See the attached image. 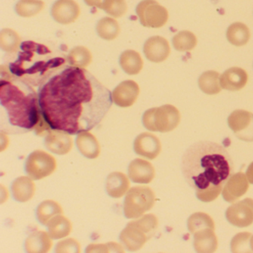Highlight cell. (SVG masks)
<instances>
[{
  "mask_svg": "<svg viewBox=\"0 0 253 253\" xmlns=\"http://www.w3.org/2000/svg\"><path fill=\"white\" fill-rule=\"evenodd\" d=\"M227 123L238 139L243 141L253 142V113L238 109L229 115Z\"/></svg>",
  "mask_w": 253,
  "mask_h": 253,
  "instance_id": "cell-10",
  "label": "cell"
},
{
  "mask_svg": "<svg viewBox=\"0 0 253 253\" xmlns=\"http://www.w3.org/2000/svg\"><path fill=\"white\" fill-rule=\"evenodd\" d=\"M136 13L144 27L159 29L165 26L168 21L167 8L155 0H143L136 7Z\"/></svg>",
  "mask_w": 253,
  "mask_h": 253,
  "instance_id": "cell-8",
  "label": "cell"
},
{
  "mask_svg": "<svg viewBox=\"0 0 253 253\" xmlns=\"http://www.w3.org/2000/svg\"><path fill=\"white\" fill-rule=\"evenodd\" d=\"M155 195L148 186H134L127 192L124 211L128 219L138 218L155 205Z\"/></svg>",
  "mask_w": 253,
  "mask_h": 253,
  "instance_id": "cell-7",
  "label": "cell"
},
{
  "mask_svg": "<svg viewBox=\"0 0 253 253\" xmlns=\"http://www.w3.org/2000/svg\"><path fill=\"white\" fill-rule=\"evenodd\" d=\"M229 223L237 227L244 228L253 223V199L245 198L235 203L226 211Z\"/></svg>",
  "mask_w": 253,
  "mask_h": 253,
  "instance_id": "cell-11",
  "label": "cell"
},
{
  "mask_svg": "<svg viewBox=\"0 0 253 253\" xmlns=\"http://www.w3.org/2000/svg\"><path fill=\"white\" fill-rule=\"evenodd\" d=\"M55 251L57 253H80L81 245L76 240L68 238L57 244Z\"/></svg>",
  "mask_w": 253,
  "mask_h": 253,
  "instance_id": "cell-38",
  "label": "cell"
},
{
  "mask_svg": "<svg viewBox=\"0 0 253 253\" xmlns=\"http://www.w3.org/2000/svg\"><path fill=\"white\" fill-rule=\"evenodd\" d=\"M248 82V74L239 67H232L225 71L220 76V84L223 89L231 91H240Z\"/></svg>",
  "mask_w": 253,
  "mask_h": 253,
  "instance_id": "cell-19",
  "label": "cell"
},
{
  "mask_svg": "<svg viewBox=\"0 0 253 253\" xmlns=\"http://www.w3.org/2000/svg\"><path fill=\"white\" fill-rule=\"evenodd\" d=\"M128 176L134 183L146 184L155 178V168L149 161L137 158L128 166Z\"/></svg>",
  "mask_w": 253,
  "mask_h": 253,
  "instance_id": "cell-18",
  "label": "cell"
},
{
  "mask_svg": "<svg viewBox=\"0 0 253 253\" xmlns=\"http://www.w3.org/2000/svg\"><path fill=\"white\" fill-rule=\"evenodd\" d=\"M226 38L232 45L243 46L250 41V29L245 24L240 22L232 23L226 31Z\"/></svg>",
  "mask_w": 253,
  "mask_h": 253,
  "instance_id": "cell-27",
  "label": "cell"
},
{
  "mask_svg": "<svg viewBox=\"0 0 253 253\" xmlns=\"http://www.w3.org/2000/svg\"><path fill=\"white\" fill-rule=\"evenodd\" d=\"M187 227L192 235L207 228L215 229L212 218L209 214L204 212H196L192 214L188 219Z\"/></svg>",
  "mask_w": 253,
  "mask_h": 253,
  "instance_id": "cell-35",
  "label": "cell"
},
{
  "mask_svg": "<svg viewBox=\"0 0 253 253\" xmlns=\"http://www.w3.org/2000/svg\"><path fill=\"white\" fill-rule=\"evenodd\" d=\"M180 122L178 109L172 105L152 108L143 114V124L149 131L166 133L173 131Z\"/></svg>",
  "mask_w": 253,
  "mask_h": 253,
  "instance_id": "cell-6",
  "label": "cell"
},
{
  "mask_svg": "<svg viewBox=\"0 0 253 253\" xmlns=\"http://www.w3.org/2000/svg\"><path fill=\"white\" fill-rule=\"evenodd\" d=\"M97 35L102 39L106 41H113L116 39L121 32L119 23L115 19L104 17L99 20L96 26Z\"/></svg>",
  "mask_w": 253,
  "mask_h": 253,
  "instance_id": "cell-29",
  "label": "cell"
},
{
  "mask_svg": "<svg viewBox=\"0 0 253 253\" xmlns=\"http://www.w3.org/2000/svg\"><path fill=\"white\" fill-rule=\"evenodd\" d=\"M66 60L70 66L85 69L92 62V54L86 47L77 46L71 50Z\"/></svg>",
  "mask_w": 253,
  "mask_h": 253,
  "instance_id": "cell-32",
  "label": "cell"
},
{
  "mask_svg": "<svg viewBox=\"0 0 253 253\" xmlns=\"http://www.w3.org/2000/svg\"><path fill=\"white\" fill-rule=\"evenodd\" d=\"M76 143L78 149L84 156L94 159L100 155V146L98 140L91 133L88 131L79 133Z\"/></svg>",
  "mask_w": 253,
  "mask_h": 253,
  "instance_id": "cell-23",
  "label": "cell"
},
{
  "mask_svg": "<svg viewBox=\"0 0 253 253\" xmlns=\"http://www.w3.org/2000/svg\"><path fill=\"white\" fill-rule=\"evenodd\" d=\"M248 179L249 182L251 184H253V162L251 163L249 166L247 170V174H246Z\"/></svg>",
  "mask_w": 253,
  "mask_h": 253,
  "instance_id": "cell-41",
  "label": "cell"
},
{
  "mask_svg": "<svg viewBox=\"0 0 253 253\" xmlns=\"http://www.w3.org/2000/svg\"><path fill=\"white\" fill-rule=\"evenodd\" d=\"M194 248L198 253H214L217 249V238L214 229H202L194 234Z\"/></svg>",
  "mask_w": 253,
  "mask_h": 253,
  "instance_id": "cell-20",
  "label": "cell"
},
{
  "mask_svg": "<svg viewBox=\"0 0 253 253\" xmlns=\"http://www.w3.org/2000/svg\"><path fill=\"white\" fill-rule=\"evenodd\" d=\"M182 172L197 198L209 203L217 199L233 174L234 164L226 149L211 141L189 146L182 158Z\"/></svg>",
  "mask_w": 253,
  "mask_h": 253,
  "instance_id": "cell-2",
  "label": "cell"
},
{
  "mask_svg": "<svg viewBox=\"0 0 253 253\" xmlns=\"http://www.w3.org/2000/svg\"><path fill=\"white\" fill-rule=\"evenodd\" d=\"M63 214L61 206L52 200H47L41 203L37 210V217L43 225H47L49 220L55 216Z\"/></svg>",
  "mask_w": 253,
  "mask_h": 253,
  "instance_id": "cell-30",
  "label": "cell"
},
{
  "mask_svg": "<svg viewBox=\"0 0 253 253\" xmlns=\"http://www.w3.org/2000/svg\"><path fill=\"white\" fill-rule=\"evenodd\" d=\"M0 74V103L7 115L8 131L48 132L51 129L42 119L39 97L32 85L14 76L6 66H1Z\"/></svg>",
  "mask_w": 253,
  "mask_h": 253,
  "instance_id": "cell-3",
  "label": "cell"
},
{
  "mask_svg": "<svg viewBox=\"0 0 253 253\" xmlns=\"http://www.w3.org/2000/svg\"><path fill=\"white\" fill-rule=\"evenodd\" d=\"M169 43L165 38L154 36L149 38L143 45V53L147 60L152 63H162L169 56Z\"/></svg>",
  "mask_w": 253,
  "mask_h": 253,
  "instance_id": "cell-13",
  "label": "cell"
},
{
  "mask_svg": "<svg viewBox=\"0 0 253 253\" xmlns=\"http://www.w3.org/2000/svg\"><path fill=\"white\" fill-rule=\"evenodd\" d=\"M36 186L30 177H20L13 182L11 192L13 197L18 202L30 201L35 194Z\"/></svg>",
  "mask_w": 253,
  "mask_h": 253,
  "instance_id": "cell-22",
  "label": "cell"
},
{
  "mask_svg": "<svg viewBox=\"0 0 253 253\" xmlns=\"http://www.w3.org/2000/svg\"><path fill=\"white\" fill-rule=\"evenodd\" d=\"M117 252L123 253L124 248L116 243H109L106 244H91L87 248V252Z\"/></svg>",
  "mask_w": 253,
  "mask_h": 253,
  "instance_id": "cell-39",
  "label": "cell"
},
{
  "mask_svg": "<svg viewBox=\"0 0 253 253\" xmlns=\"http://www.w3.org/2000/svg\"><path fill=\"white\" fill-rule=\"evenodd\" d=\"M196 36L189 31H182L174 35L172 38V44L174 49L181 52L190 51L196 46Z\"/></svg>",
  "mask_w": 253,
  "mask_h": 253,
  "instance_id": "cell-33",
  "label": "cell"
},
{
  "mask_svg": "<svg viewBox=\"0 0 253 253\" xmlns=\"http://www.w3.org/2000/svg\"><path fill=\"white\" fill-rule=\"evenodd\" d=\"M120 66L127 75H136L141 72L143 60L137 51L126 50L120 57Z\"/></svg>",
  "mask_w": 253,
  "mask_h": 253,
  "instance_id": "cell-25",
  "label": "cell"
},
{
  "mask_svg": "<svg viewBox=\"0 0 253 253\" xmlns=\"http://www.w3.org/2000/svg\"><path fill=\"white\" fill-rule=\"evenodd\" d=\"M48 232L52 239L66 238L72 230V224L69 218L63 214L53 217L47 223Z\"/></svg>",
  "mask_w": 253,
  "mask_h": 253,
  "instance_id": "cell-26",
  "label": "cell"
},
{
  "mask_svg": "<svg viewBox=\"0 0 253 253\" xmlns=\"http://www.w3.org/2000/svg\"><path fill=\"white\" fill-rule=\"evenodd\" d=\"M65 63L64 58L54 56L43 44L26 41L20 45L15 60L6 65V67L14 76L36 86L41 85L54 71Z\"/></svg>",
  "mask_w": 253,
  "mask_h": 253,
  "instance_id": "cell-4",
  "label": "cell"
},
{
  "mask_svg": "<svg viewBox=\"0 0 253 253\" xmlns=\"http://www.w3.org/2000/svg\"><path fill=\"white\" fill-rule=\"evenodd\" d=\"M101 9L109 15L119 18L126 13L127 4L126 0H103Z\"/></svg>",
  "mask_w": 253,
  "mask_h": 253,
  "instance_id": "cell-36",
  "label": "cell"
},
{
  "mask_svg": "<svg viewBox=\"0 0 253 253\" xmlns=\"http://www.w3.org/2000/svg\"><path fill=\"white\" fill-rule=\"evenodd\" d=\"M140 94L138 84L134 81H126L120 84L112 94V101L122 108L132 106Z\"/></svg>",
  "mask_w": 253,
  "mask_h": 253,
  "instance_id": "cell-14",
  "label": "cell"
},
{
  "mask_svg": "<svg viewBox=\"0 0 253 253\" xmlns=\"http://www.w3.org/2000/svg\"><path fill=\"white\" fill-rule=\"evenodd\" d=\"M200 89L209 95L218 94L221 91L220 84V75L215 71L204 72L198 79Z\"/></svg>",
  "mask_w": 253,
  "mask_h": 253,
  "instance_id": "cell-28",
  "label": "cell"
},
{
  "mask_svg": "<svg viewBox=\"0 0 253 253\" xmlns=\"http://www.w3.org/2000/svg\"><path fill=\"white\" fill-rule=\"evenodd\" d=\"M38 97L48 128L69 134L97 126L112 104V93L95 77L85 69L67 65L42 83Z\"/></svg>",
  "mask_w": 253,
  "mask_h": 253,
  "instance_id": "cell-1",
  "label": "cell"
},
{
  "mask_svg": "<svg viewBox=\"0 0 253 253\" xmlns=\"http://www.w3.org/2000/svg\"><path fill=\"white\" fill-rule=\"evenodd\" d=\"M158 227V219L155 214H147L129 222L121 232L120 240L126 250H140L153 237Z\"/></svg>",
  "mask_w": 253,
  "mask_h": 253,
  "instance_id": "cell-5",
  "label": "cell"
},
{
  "mask_svg": "<svg viewBox=\"0 0 253 253\" xmlns=\"http://www.w3.org/2000/svg\"><path fill=\"white\" fill-rule=\"evenodd\" d=\"M250 246H251L252 251L253 252V235H252L251 241H250Z\"/></svg>",
  "mask_w": 253,
  "mask_h": 253,
  "instance_id": "cell-42",
  "label": "cell"
},
{
  "mask_svg": "<svg viewBox=\"0 0 253 253\" xmlns=\"http://www.w3.org/2000/svg\"><path fill=\"white\" fill-rule=\"evenodd\" d=\"M57 168V161L45 151L32 152L26 162V171L33 180H41L52 174Z\"/></svg>",
  "mask_w": 253,
  "mask_h": 253,
  "instance_id": "cell-9",
  "label": "cell"
},
{
  "mask_svg": "<svg viewBox=\"0 0 253 253\" xmlns=\"http://www.w3.org/2000/svg\"><path fill=\"white\" fill-rule=\"evenodd\" d=\"M80 14L81 8L75 0H57L51 8L53 19L62 25L75 23Z\"/></svg>",
  "mask_w": 253,
  "mask_h": 253,
  "instance_id": "cell-12",
  "label": "cell"
},
{
  "mask_svg": "<svg viewBox=\"0 0 253 253\" xmlns=\"http://www.w3.org/2000/svg\"><path fill=\"white\" fill-rule=\"evenodd\" d=\"M251 238L252 234L250 232H241L235 235L231 241L232 253H252Z\"/></svg>",
  "mask_w": 253,
  "mask_h": 253,
  "instance_id": "cell-37",
  "label": "cell"
},
{
  "mask_svg": "<svg viewBox=\"0 0 253 253\" xmlns=\"http://www.w3.org/2000/svg\"><path fill=\"white\" fill-rule=\"evenodd\" d=\"M45 8V3L41 0H20L16 4L17 14L22 17H32L37 15Z\"/></svg>",
  "mask_w": 253,
  "mask_h": 253,
  "instance_id": "cell-34",
  "label": "cell"
},
{
  "mask_svg": "<svg viewBox=\"0 0 253 253\" xmlns=\"http://www.w3.org/2000/svg\"><path fill=\"white\" fill-rule=\"evenodd\" d=\"M25 247L28 253H47L52 247V241L48 232L37 231L28 237Z\"/></svg>",
  "mask_w": 253,
  "mask_h": 253,
  "instance_id": "cell-24",
  "label": "cell"
},
{
  "mask_svg": "<svg viewBox=\"0 0 253 253\" xmlns=\"http://www.w3.org/2000/svg\"><path fill=\"white\" fill-rule=\"evenodd\" d=\"M134 149L137 155L153 160L161 153V143L155 134L142 133L134 140Z\"/></svg>",
  "mask_w": 253,
  "mask_h": 253,
  "instance_id": "cell-16",
  "label": "cell"
},
{
  "mask_svg": "<svg viewBox=\"0 0 253 253\" xmlns=\"http://www.w3.org/2000/svg\"><path fill=\"white\" fill-rule=\"evenodd\" d=\"M45 145L52 153L63 155L72 150L73 140L66 131L51 129L45 137Z\"/></svg>",
  "mask_w": 253,
  "mask_h": 253,
  "instance_id": "cell-17",
  "label": "cell"
},
{
  "mask_svg": "<svg viewBox=\"0 0 253 253\" xmlns=\"http://www.w3.org/2000/svg\"><path fill=\"white\" fill-rule=\"evenodd\" d=\"M129 186L128 177L122 172L111 173L106 179V192L112 198H120L124 196L129 190Z\"/></svg>",
  "mask_w": 253,
  "mask_h": 253,
  "instance_id": "cell-21",
  "label": "cell"
},
{
  "mask_svg": "<svg viewBox=\"0 0 253 253\" xmlns=\"http://www.w3.org/2000/svg\"><path fill=\"white\" fill-rule=\"evenodd\" d=\"M21 38L16 31L4 29L0 33V47L9 54L17 52L21 45Z\"/></svg>",
  "mask_w": 253,
  "mask_h": 253,
  "instance_id": "cell-31",
  "label": "cell"
},
{
  "mask_svg": "<svg viewBox=\"0 0 253 253\" xmlns=\"http://www.w3.org/2000/svg\"><path fill=\"white\" fill-rule=\"evenodd\" d=\"M84 2L88 6L96 7L101 9L103 0H84Z\"/></svg>",
  "mask_w": 253,
  "mask_h": 253,
  "instance_id": "cell-40",
  "label": "cell"
},
{
  "mask_svg": "<svg viewBox=\"0 0 253 253\" xmlns=\"http://www.w3.org/2000/svg\"><path fill=\"white\" fill-rule=\"evenodd\" d=\"M249 180L243 172L232 174L222 190V196L226 202L233 203L245 195L248 191Z\"/></svg>",
  "mask_w": 253,
  "mask_h": 253,
  "instance_id": "cell-15",
  "label": "cell"
}]
</instances>
